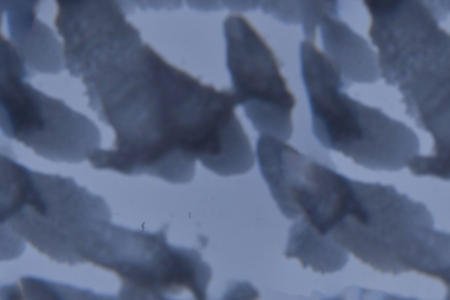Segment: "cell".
<instances>
[{
  "label": "cell",
  "instance_id": "obj_1",
  "mask_svg": "<svg viewBox=\"0 0 450 300\" xmlns=\"http://www.w3.org/2000/svg\"><path fill=\"white\" fill-rule=\"evenodd\" d=\"M346 252L382 273L415 272L450 288V234L422 202L392 185L363 182L358 206L332 232Z\"/></svg>",
  "mask_w": 450,
  "mask_h": 300
},
{
  "label": "cell",
  "instance_id": "obj_2",
  "mask_svg": "<svg viewBox=\"0 0 450 300\" xmlns=\"http://www.w3.org/2000/svg\"><path fill=\"white\" fill-rule=\"evenodd\" d=\"M104 198L74 179L34 171L10 216L20 242H29L52 260L72 266L92 263L110 223Z\"/></svg>",
  "mask_w": 450,
  "mask_h": 300
},
{
  "label": "cell",
  "instance_id": "obj_3",
  "mask_svg": "<svg viewBox=\"0 0 450 300\" xmlns=\"http://www.w3.org/2000/svg\"><path fill=\"white\" fill-rule=\"evenodd\" d=\"M0 129L10 139L56 162L80 163L100 148L96 124L60 99L12 78L1 82Z\"/></svg>",
  "mask_w": 450,
  "mask_h": 300
},
{
  "label": "cell",
  "instance_id": "obj_4",
  "mask_svg": "<svg viewBox=\"0 0 450 300\" xmlns=\"http://www.w3.org/2000/svg\"><path fill=\"white\" fill-rule=\"evenodd\" d=\"M231 90L254 128L286 140L292 134L296 99L272 50L244 17L228 16L224 24Z\"/></svg>",
  "mask_w": 450,
  "mask_h": 300
},
{
  "label": "cell",
  "instance_id": "obj_5",
  "mask_svg": "<svg viewBox=\"0 0 450 300\" xmlns=\"http://www.w3.org/2000/svg\"><path fill=\"white\" fill-rule=\"evenodd\" d=\"M259 168L287 218H304L322 234L337 222L346 204L350 178L283 141L267 150Z\"/></svg>",
  "mask_w": 450,
  "mask_h": 300
},
{
  "label": "cell",
  "instance_id": "obj_6",
  "mask_svg": "<svg viewBox=\"0 0 450 300\" xmlns=\"http://www.w3.org/2000/svg\"><path fill=\"white\" fill-rule=\"evenodd\" d=\"M328 82L308 94L314 136L325 148L356 164L363 159L375 130L376 110Z\"/></svg>",
  "mask_w": 450,
  "mask_h": 300
},
{
  "label": "cell",
  "instance_id": "obj_7",
  "mask_svg": "<svg viewBox=\"0 0 450 300\" xmlns=\"http://www.w3.org/2000/svg\"><path fill=\"white\" fill-rule=\"evenodd\" d=\"M338 15L326 14L319 23L325 54L349 83L368 82L363 70L368 66L370 48L364 39L338 19Z\"/></svg>",
  "mask_w": 450,
  "mask_h": 300
},
{
  "label": "cell",
  "instance_id": "obj_8",
  "mask_svg": "<svg viewBox=\"0 0 450 300\" xmlns=\"http://www.w3.org/2000/svg\"><path fill=\"white\" fill-rule=\"evenodd\" d=\"M297 220L290 230L286 256L296 258L304 268L310 266L322 274L342 270L348 260V252L305 218Z\"/></svg>",
  "mask_w": 450,
  "mask_h": 300
},
{
  "label": "cell",
  "instance_id": "obj_9",
  "mask_svg": "<svg viewBox=\"0 0 450 300\" xmlns=\"http://www.w3.org/2000/svg\"><path fill=\"white\" fill-rule=\"evenodd\" d=\"M2 73H12V72H2ZM16 74H18V73H16ZM22 75H23V74H22ZM23 76H24V75H23Z\"/></svg>",
  "mask_w": 450,
  "mask_h": 300
}]
</instances>
